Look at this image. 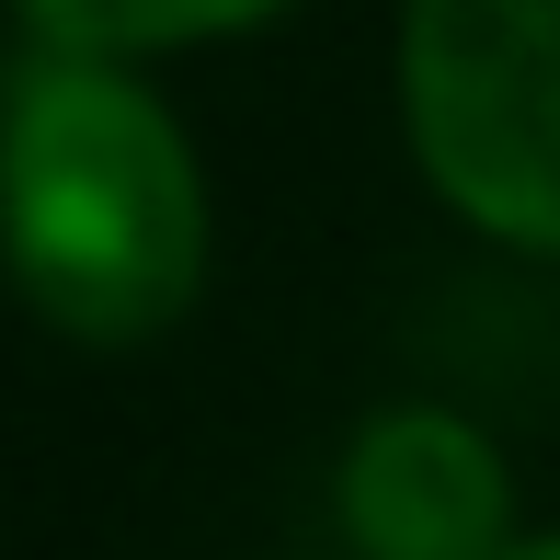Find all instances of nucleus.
<instances>
[{
  "label": "nucleus",
  "mask_w": 560,
  "mask_h": 560,
  "mask_svg": "<svg viewBox=\"0 0 560 560\" xmlns=\"http://www.w3.org/2000/svg\"><path fill=\"white\" fill-rule=\"evenodd\" d=\"M0 252L12 287L81 343L172 332L207 275V184L161 92L115 58L46 46L0 104Z\"/></svg>",
  "instance_id": "f257e3e1"
},
{
  "label": "nucleus",
  "mask_w": 560,
  "mask_h": 560,
  "mask_svg": "<svg viewBox=\"0 0 560 560\" xmlns=\"http://www.w3.org/2000/svg\"><path fill=\"white\" fill-rule=\"evenodd\" d=\"M400 115L469 229L560 252V0H400Z\"/></svg>",
  "instance_id": "f03ea898"
},
{
  "label": "nucleus",
  "mask_w": 560,
  "mask_h": 560,
  "mask_svg": "<svg viewBox=\"0 0 560 560\" xmlns=\"http://www.w3.org/2000/svg\"><path fill=\"white\" fill-rule=\"evenodd\" d=\"M343 526L366 560H503L515 469L457 412H377L343 457Z\"/></svg>",
  "instance_id": "7ed1b4c3"
},
{
  "label": "nucleus",
  "mask_w": 560,
  "mask_h": 560,
  "mask_svg": "<svg viewBox=\"0 0 560 560\" xmlns=\"http://www.w3.org/2000/svg\"><path fill=\"white\" fill-rule=\"evenodd\" d=\"M287 0H23L46 46L69 58H149V46H218V35H252L275 23Z\"/></svg>",
  "instance_id": "20e7f679"
},
{
  "label": "nucleus",
  "mask_w": 560,
  "mask_h": 560,
  "mask_svg": "<svg viewBox=\"0 0 560 560\" xmlns=\"http://www.w3.org/2000/svg\"><path fill=\"white\" fill-rule=\"evenodd\" d=\"M503 560H560V538H526V549H503Z\"/></svg>",
  "instance_id": "39448f33"
}]
</instances>
